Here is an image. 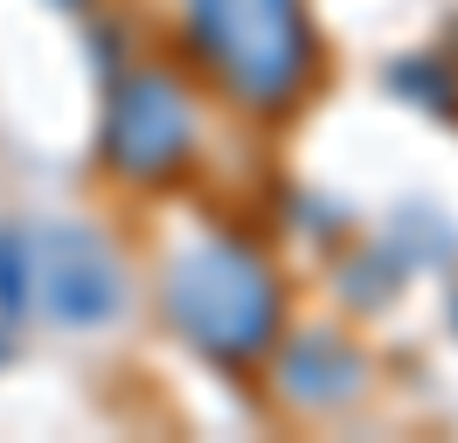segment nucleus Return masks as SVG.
Instances as JSON below:
<instances>
[{"instance_id": "obj_1", "label": "nucleus", "mask_w": 458, "mask_h": 443, "mask_svg": "<svg viewBox=\"0 0 458 443\" xmlns=\"http://www.w3.org/2000/svg\"><path fill=\"white\" fill-rule=\"evenodd\" d=\"M208 70L258 111H285L313 77V28L299 0H188Z\"/></svg>"}, {"instance_id": "obj_2", "label": "nucleus", "mask_w": 458, "mask_h": 443, "mask_svg": "<svg viewBox=\"0 0 458 443\" xmlns=\"http://www.w3.org/2000/svg\"><path fill=\"white\" fill-rule=\"evenodd\" d=\"M167 312L216 360H250L278 339V284L236 243H208L181 256L167 277Z\"/></svg>"}, {"instance_id": "obj_3", "label": "nucleus", "mask_w": 458, "mask_h": 443, "mask_svg": "<svg viewBox=\"0 0 458 443\" xmlns=\"http://www.w3.org/2000/svg\"><path fill=\"white\" fill-rule=\"evenodd\" d=\"M188 132H195L188 97L167 77H132L112 104V166L140 173V180H160V173L181 166Z\"/></svg>"}, {"instance_id": "obj_4", "label": "nucleus", "mask_w": 458, "mask_h": 443, "mask_svg": "<svg viewBox=\"0 0 458 443\" xmlns=\"http://www.w3.org/2000/svg\"><path fill=\"white\" fill-rule=\"evenodd\" d=\"M42 298H49V312H56L63 326H98L105 312L118 305V271L112 256L90 243L84 229H63V236H49V256H42Z\"/></svg>"}, {"instance_id": "obj_5", "label": "nucleus", "mask_w": 458, "mask_h": 443, "mask_svg": "<svg viewBox=\"0 0 458 443\" xmlns=\"http://www.w3.org/2000/svg\"><path fill=\"white\" fill-rule=\"evenodd\" d=\"M21 291H29V263H21V249L0 236V354H7L14 319H21Z\"/></svg>"}]
</instances>
